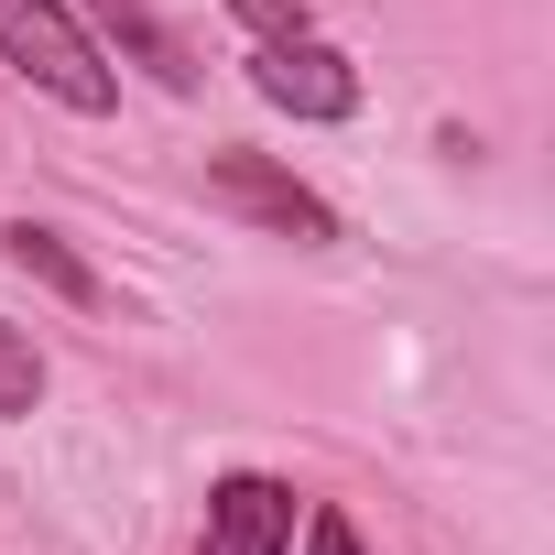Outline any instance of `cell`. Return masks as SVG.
I'll return each instance as SVG.
<instances>
[{
    "label": "cell",
    "mask_w": 555,
    "mask_h": 555,
    "mask_svg": "<svg viewBox=\"0 0 555 555\" xmlns=\"http://www.w3.org/2000/svg\"><path fill=\"white\" fill-rule=\"evenodd\" d=\"M0 55H12L55 109H77V120H109V109H120V77H109V55L66 23V0H0Z\"/></svg>",
    "instance_id": "1"
},
{
    "label": "cell",
    "mask_w": 555,
    "mask_h": 555,
    "mask_svg": "<svg viewBox=\"0 0 555 555\" xmlns=\"http://www.w3.org/2000/svg\"><path fill=\"white\" fill-rule=\"evenodd\" d=\"M207 196H218L229 218L272 229V240H295V250H327V240H338V207H327L317 185H295L284 164H261V153H218V164H207Z\"/></svg>",
    "instance_id": "2"
},
{
    "label": "cell",
    "mask_w": 555,
    "mask_h": 555,
    "mask_svg": "<svg viewBox=\"0 0 555 555\" xmlns=\"http://www.w3.org/2000/svg\"><path fill=\"white\" fill-rule=\"evenodd\" d=\"M250 88H261L272 109H295V120H349V109H360V77H349V55H327L317 34H295V44H261V55H250Z\"/></svg>",
    "instance_id": "3"
},
{
    "label": "cell",
    "mask_w": 555,
    "mask_h": 555,
    "mask_svg": "<svg viewBox=\"0 0 555 555\" xmlns=\"http://www.w3.org/2000/svg\"><path fill=\"white\" fill-rule=\"evenodd\" d=\"M207 522H218V555H295V490L284 479H218V501H207Z\"/></svg>",
    "instance_id": "4"
},
{
    "label": "cell",
    "mask_w": 555,
    "mask_h": 555,
    "mask_svg": "<svg viewBox=\"0 0 555 555\" xmlns=\"http://www.w3.org/2000/svg\"><path fill=\"white\" fill-rule=\"evenodd\" d=\"M0 250H12V272H34V284L44 295H66V306H99V272L55 240V229H34V218H12V229H0Z\"/></svg>",
    "instance_id": "5"
},
{
    "label": "cell",
    "mask_w": 555,
    "mask_h": 555,
    "mask_svg": "<svg viewBox=\"0 0 555 555\" xmlns=\"http://www.w3.org/2000/svg\"><path fill=\"white\" fill-rule=\"evenodd\" d=\"M88 12H99V23L120 34V44H142V66H164V88H185V55H175V44H164L153 23H142V0H88Z\"/></svg>",
    "instance_id": "6"
},
{
    "label": "cell",
    "mask_w": 555,
    "mask_h": 555,
    "mask_svg": "<svg viewBox=\"0 0 555 555\" xmlns=\"http://www.w3.org/2000/svg\"><path fill=\"white\" fill-rule=\"evenodd\" d=\"M34 403H44V360L23 327H0V414H34Z\"/></svg>",
    "instance_id": "7"
},
{
    "label": "cell",
    "mask_w": 555,
    "mask_h": 555,
    "mask_svg": "<svg viewBox=\"0 0 555 555\" xmlns=\"http://www.w3.org/2000/svg\"><path fill=\"white\" fill-rule=\"evenodd\" d=\"M229 12H240L261 44H295V34H306V0H229Z\"/></svg>",
    "instance_id": "8"
},
{
    "label": "cell",
    "mask_w": 555,
    "mask_h": 555,
    "mask_svg": "<svg viewBox=\"0 0 555 555\" xmlns=\"http://www.w3.org/2000/svg\"><path fill=\"white\" fill-rule=\"evenodd\" d=\"M306 555H360V533H349V512H338V501H317V512H306Z\"/></svg>",
    "instance_id": "9"
}]
</instances>
